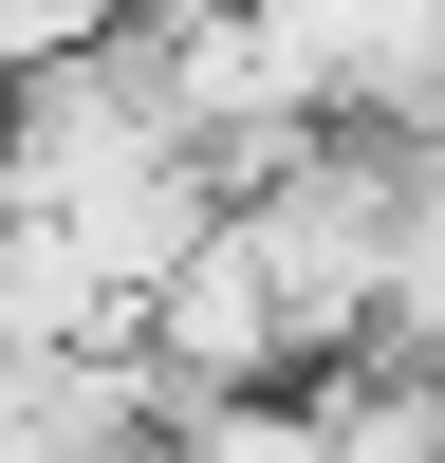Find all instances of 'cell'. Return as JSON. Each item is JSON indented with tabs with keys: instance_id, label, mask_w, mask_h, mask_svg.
I'll use <instances>...</instances> for the list:
<instances>
[{
	"instance_id": "cell-2",
	"label": "cell",
	"mask_w": 445,
	"mask_h": 463,
	"mask_svg": "<svg viewBox=\"0 0 445 463\" xmlns=\"http://www.w3.org/2000/svg\"><path fill=\"white\" fill-rule=\"evenodd\" d=\"M148 463H334V408H316V371H279V390H185L167 427H148Z\"/></svg>"
},
{
	"instance_id": "cell-1",
	"label": "cell",
	"mask_w": 445,
	"mask_h": 463,
	"mask_svg": "<svg viewBox=\"0 0 445 463\" xmlns=\"http://www.w3.org/2000/svg\"><path fill=\"white\" fill-rule=\"evenodd\" d=\"M148 353H167V390H279V371H297V297H279L260 204H222L204 241L148 279Z\"/></svg>"
}]
</instances>
